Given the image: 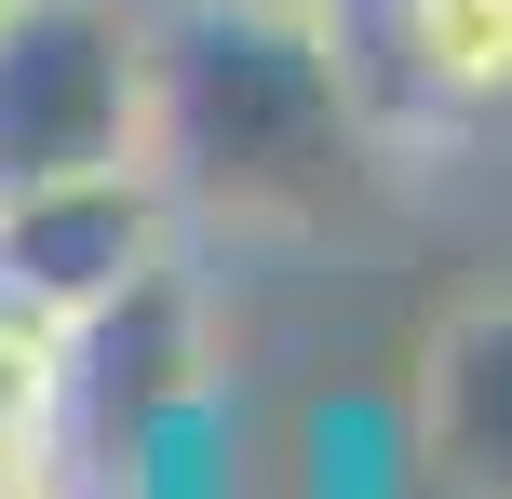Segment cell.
Masks as SVG:
<instances>
[{
  "label": "cell",
  "mask_w": 512,
  "mask_h": 499,
  "mask_svg": "<svg viewBox=\"0 0 512 499\" xmlns=\"http://www.w3.org/2000/svg\"><path fill=\"white\" fill-rule=\"evenodd\" d=\"M68 378H81V392H108L122 419L176 405L189 378H203V297H189V270L162 257L149 284H122L95 324H68Z\"/></svg>",
  "instance_id": "obj_5"
},
{
  "label": "cell",
  "mask_w": 512,
  "mask_h": 499,
  "mask_svg": "<svg viewBox=\"0 0 512 499\" xmlns=\"http://www.w3.org/2000/svg\"><path fill=\"white\" fill-rule=\"evenodd\" d=\"M351 54L364 122L391 135H472L512 108V0H324Z\"/></svg>",
  "instance_id": "obj_4"
},
{
  "label": "cell",
  "mask_w": 512,
  "mask_h": 499,
  "mask_svg": "<svg viewBox=\"0 0 512 499\" xmlns=\"http://www.w3.org/2000/svg\"><path fill=\"white\" fill-rule=\"evenodd\" d=\"M68 338H54L41 311H0V499H54L68 473H54V446H68Z\"/></svg>",
  "instance_id": "obj_7"
},
{
  "label": "cell",
  "mask_w": 512,
  "mask_h": 499,
  "mask_svg": "<svg viewBox=\"0 0 512 499\" xmlns=\"http://www.w3.org/2000/svg\"><path fill=\"white\" fill-rule=\"evenodd\" d=\"M149 162L189 216L324 230L378 162L324 0H149Z\"/></svg>",
  "instance_id": "obj_1"
},
{
  "label": "cell",
  "mask_w": 512,
  "mask_h": 499,
  "mask_svg": "<svg viewBox=\"0 0 512 499\" xmlns=\"http://www.w3.org/2000/svg\"><path fill=\"white\" fill-rule=\"evenodd\" d=\"M176 176L162 162H108V176H54L0 203V311H41L54 338L95 324L122 284H149L176 257Z\"/></svg>",
  "instance_id": "obj_3"
},
{
  "label": "cell",
  "mask_w": 512,
  "mask_h": 499,
  "mask_svg": "<svg viewBox=\"0 0 512 499\" xmlns=\"http://www.w3.org/2000/svg\"><path fill=\"white\" fill-rule=\"evenodd\" d=\"M432 459L459 486L512 499V297H486L432 338Z\"/></svg>",
  "instance_id": "obj_6"
},
{
  "label": "cell",
  "mask_w": 512,
  "mask_h": 499,
  "mask_svg": "<svg viewBox=\"0 0 512 499\" xmlns=\"http://www.w3.org/2000/svg\"><path fill=\"white\" fill-rule=\"evenodd\" d=\"M0 14H14V0H0Z\"/></svg>",
  "instance_id": "obj_8"
},
{
  "label": "cell",
  "mask_w": 512,
  "mask_h": 499,
  "mask_svg": "<svg viewBox=\"0 0 512 499\" xmlns=\"http://www.w3.org/2000/svg\"><path fill=\"white\" fill-rule=\"evenodd\" d=\"M149 162V0H14L0 14V203Z\"/></svg>",
  "instance_id": "obj_2"
}]
</instances>
